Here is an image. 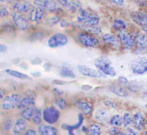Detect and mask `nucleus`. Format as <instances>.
<instances>
[{
    "mask_svg": "<svg viewBox=\"0 0 147 135\" xmlns=\"http://www.w3.org/2000/svg\"><path fill=\"white\" fill-rule=\"evenodd\" d=\"M35 104V98L32 95H27L24 97H22L21 100L19 102L17 108L19 110H23L24 108L33 106Z\"/></svg>",
    "mask_w": 147,
    "mask_h": 135,
    "instance_id": "obj_20",
    "label": "nucleus"
},
{
    "mask_svg": "<svg viewBox=\"0 0 147 135\" xmlns=\"http://www.w3.org/2000/svg\"><path fill=\"white\" fill-rule=\"evenodd\" d=\"M60 21V18L57 16H53V17H47L45 19V24L49 27H53Z\"/></svg>",
    "mask_w": 147,
    "mask_h": 135,
    "instance_id": "obj_34",
    "label": "nucleus"
},
{
    "mask_svg": "<svg viewBox=\"0 0 147 135\" xmlns=\"http://www.w3.org/2000/svg\"><path fill=\"white\" fill-rule=\"evenodd\" d=\"M31 75L33 76V77H40V76H41V73L38 72H36L32 73Z\"/></svg>",
    "mask_w": 147,
    "mask_h": 135,
    "instance_id": "obj_49",
    "label": "nucleus"
},
{
    "mask_svg": "<svg viewBox=\"0 0 147 135\" xmlns=\"http://www.w3.org/2000/svg\"><path fill=\"white\" fill-rule=\"evenodd\" d=\"M109 91L113 92L116 95L121 97H126L130 95L127 87H125L119 84H112L108 87Z\"/></svg>",
    "mask_w": 147,
    "mask_h": 135,
    "instance_id": "obj_15",
    "label": "nucleus"
},
{
    "mask_svg": "<svg viewBox=\"0 0 147 135\" xmlns=\"http://www.w3.org/2000/svg\"><path fill=\"white\" fill-rule=\"evenodd\" d=\"M125 86H126V87H127L128 90L134 92H139L142 90V84L136 81H129L125 84Z\"/></svg>",
    "mask_w": 147,
    "mask_h": 135,
    "instance_id": "obj_29",
    "label": "nucleus"
},
{
    "mask_svg": "<svg viewBox=\"0 0 147 135\" xmlns=\"http://www.w3.org/2000/svg\"><path fill=\"white\" fill-rule=\"evenodd\" d=\"M60 75L64 78H70L75 79L76 78V74L73 72V70L70 67L67 66L63 65L60 70Z\"/></svg>",
    "mask_w": 147,
    "mask_h": 135,
    "instance_id": "obj_28",
    "label": "nucleus"
},
{
    "mask_svg": "<svg viewBox=\"0 0 147 135\" xmlns=\"http://www.w3.org/2000/svg\"><path fill=\"white\" fill-rule=\"evenodd\" d=\"M117 134H126V133L123 132H121V131H119V132H118Z\"/></svg>",
    "mask_w": 147,
    "mask_h": 135,
    "instance_id": "obj_52",
    "label": "nucleus"
},
{
    "mask_svg": "<svg viewBox=\"0 0 147 135\" xmlns=\"http://www.w3.org/2000/svg\"><path fill=\"white\" fill-rule=\"evenodd\" d=\"M94 119L97 122L100 124H106L109 122V114L106 109L99 108L96 110L94 113Z\"/></svg>",
    "mask_w": 147,
    "mask_h": 135,
    "instance_id": "obj_17",
    "label": "nucleus"
},
{
    "mask_svg": "<svg viewBox=\"0 0 147 135\" xmlns=\"http://www.w3.org/2000/svg\"><path fill=\"white\" fill-rule=\"evenodd\" d=\"M26 120L24 119L19 118L16 120L15 123L14 124V128H13V132L14 134H20L23 132H25L26 130Z\"/></svg>",
    "mask_w": 147,
    "mask_h": 135,
    "instance_id": "obj_23",
    "label": "nucleus"
},
{
    "mask_svg": "<svg viewBox=\"0 0 147 135\" xmlns=\"http://www.w3.org/2000/svg\"><path fill=\"white\" fill-rule=\"evenodd\" d=\"M76 105L78 106V107L84 114H87V115L90 114V113L92 112V111H93V107H92L91 104H90V103L87 102H76Z\"/></svg>",
    "mask_w": 147,
    "mask_h": 135,
    "instance_id": "obj_27",
    "label": "nucleus"
},
{
    "mask_svg": "<svg viewBox=\"0 0 147 135\" xmlns=\"http://www.w3.org/2000/svg\"><path fill=\"white\" fill-rule=\"evenodd\" d=\"M144 96H145V97H146V98H147V92H145V93H144Z\"/></svg>",
    "mask_w": 147,
    "mask_h": 135,
    "instance_id": "obj_54",
    "label": "nucleus"
},
{
    "mask_svg": "<svg viewBox=\"0 0 147 135\" xmlns=\"http://www.w3.org/2000/svg\"><path fill=\"white\" fill-rule=\"evenodd\" d=\"M118 37L121 41L122 47L125 50H130L135 46L136 35H134L132 33L125 31L124 30L119 31Z\"/></svg>",
    "mask_w": 147,
    "mask_h": 135,
    "instance_id": "obj_4",
    "label": "nucleus"
},
{
    "mask_svg": "<svg viewBox=\"0 0 147 135\" xmlns=\"http://www.w3.org/2000/svg\"><path fill=\"white\" fill-rule=\"evenodd\" d=\"M145 124H146V125L147 126V120H146V123H145Z\"/></svg>",
    "mask_w": 147,
    "mask_h": 135,
    "instance_id": "obj_55",
    "label": "nucleus"
},
{
    "mask_svg": "<svg viewBox=\"0 0 147 135\" xmlns=\"http://www.w3.org/2000/svg\"><path fill=\"white\" fill-rule=\"evenodd\" d=\"M119 131H120V130H119V128H117V127H115V126H114V127L111 128V130L110 132L112 134H117L118 132H119Z\"/></svg>",
    "mask_w": 147,
    "mask_h": 135,
    "instance_id": "obj_44",
    "label": "nucleus"
},
{
    "mask_svg": "<svg viewBox=\"0 0 147 135\" xmlns=\"http://www.w3.org/2000/svg\"><path fill=\"white\" fill-rule=\"evenodd\" d=\"M45 16V10L40 7H36L29 11L28 19L30 21L34 23L41 22Z\"/></svg>",
    "mask_w": 147,
    "mask_h": 135,
    "instance_id": "obj_13",
    "label": "nucleus"
},
{
    "mask_svg": "<svg viewBox=\"0 0 147 135\" xmlns=\"http://www.w3.org/2000/svg\"><path fill=\"white\" fill-rule=\"evenodd\" d=\"M32 123L35 125H39L42 122V113H41V110H40L39 108H36L35 112L34 113V115H33L32 118L31 120Z\"/></svg>",
    "mask_w": 147,
    "mask_h": 135,
    "instance_id": "obj_33",
    "label": "nucleus"
},
{
    "mask_svg": "<svg viewBox=\"0 0 147 135\" xmlns=\"http://www.w3.org/2000/svg\"><path fill=\"white\" fill-rule=\"evenodd\" d=\"M78 11V15L77 17L78 22L91 25H98L100 18L97 14L83 8H80Z\"/></svg>",
    "mask_w": 147,
    "mask_h": 135,
    "instance_id": "obj_2",
    "label": "nucleus"
},
{
    "mask_svg": "<svg viewBox=\"0 0 147 135\" xmlns=\"http://www.w3.org/2000/svg\"><path fill=\"white\" fill-rule=\"evenodd\" d=\"M21 99V95L19 94H11L10 95L6 96L2 100L1 109L4 111L13 110L17 107Z\"/></svg>",
    "mask_w": 147,
    "mask_h": 135,
    "instance_id": "obj_7",
    "label": "nucleus"
},
{
    "mask_svg": "<svg viewBox=\"0 0 147 135\" xmlns=\"http://www.w3.org/2000/svg\"><path fill=\"white\" fill-rule=\"evenodd\" d=\"M127 133L128 134H137V132H136L134 129H131V128L127 129Z\"/></svg>",
    "mask_w": 147,
    "mask_h": 135,
    "instance_id": "obj_47",
    "label": "nucleus"
},
{
    "mask_svg": "<svg viewBox=\"0 0 147 135\" xmlns=\"http://www.w3.org/2000/svg\"><path fill=\"white\" fill-rule=\"evenodd\" d=\"M109 1H111L113 4H116V5H119V6L123 5V3H124V0H109Z\"/></svg>",
    "mask_w": 147,
    "mask_h": 135,
    "instance_id": "obj_41",
    "label": "nucleus"
},
{
    "mask_svg": "<svg viewBox=\"0 0 147 135\" xmlns=\"http://www.w3.org/2000/svg\"><path fill=\"white\" fill-rule=\"evenodd\" d=\"M94 64L101 72L110 77H115L116 75V70L112 66L110 59L107 57L102 56L96 59Z\"/></svg>",
    "mask_w": 147,
    "mask_h": 135,
    "instance_id": "obj_1",
    "label": "nucleus"
},
{
    "mask_svg": "<svg viewBox=\"0 0 147 135\" xmlns=\"http://www.w3.org/2000/svg\"><path fill=\"white\" fill-rule=\"evenodd\" d=\"M13 120L11 119H7L3 124V130L5 132H8L12 128Z\"/></svg>",
    "mask_w": 147,
    "mask_h": 135,
    "instance_id": "obj_38",
    "label": "nucleus"
},
{
    "mask_svg": "<svg viewBox=\"0 0 147 135\" xmlns=\"http://www.w3.org/2000/svg\"><path fill=\"white\" fill-rule=\"evenodd\" d=\"M77 27L83 29V31H88L90 34H96V35L101 34L102 32L101 28L98 25H91V24H86L78 22L77 24Z\"/></svg>",
    "mask_w": 147,
    "mask_h": 135,
    "instance_id": "obj_18",
    "label": "nucleus"
},
{
    "mask_svg": "<svg viewBox=\"0 0 147 135\" xmlns=\"http://www.w3.org/2000/svg\"><path fill=\"white\" fill-rule=\"evenodd\" d=\"M24 134L26 135H28V134H30V135H34V134H36V131L34 130H32V129H30V130H27V131L24 132Z\"/></svg>",
    "mask_w": 147,
    "mask_h": 135,
    "instance_id": "obj_45",
    "label": "nucleus"
},
{
    "mask_svg": "<svg viewBox=\"0 0 147 135\" xmlns=\"http://www.w3.org/2000/svg\"><path fill=\"white\" fill-rule=\"evenodd\" d=\"M68 41V38L66 35L62 33H56L53 34L47 41V44L50 48H57V47L65 46Z\"/></svg>",
    "mask_w": 147,
    "mask_h": 135,
    "instance_id": "obj_8",
    "label": "nucleus"
},
{
    "mask_svg": "<svg viewBox=\"0 0 147 135\" xmlns=\"http://www.w3.org/2000/svg\"><path fill=\"white\" fill-rule=\"evenodd\" d=\"M78 122L77 124H76V125H73V126H69L67 125V124H62V128L63 129V130H66L68 131V133L70 134H73V131H74L75 130H77L78 128H79V127L81 126L82 123H83V116L82 114H80L78 115Z\"/></svg>",
    "mask_w": 147,
    "mask_h": 135,
    "instance_id": "obj_26",
    "label": "nucleus"
},
{
    "mask_svg": "<svg viewBox=\"0 0 147 135\" xmlns=\"http://www.w3.org/2000/svg\"><path fill=\"white\" fill-rule=\"evenodd\" d=\"M55 105L60 110H65V109L67 107V104L66 100L63 98H60V97H59V98H57L55 100Z\"/></svg>",
    "mask_w": 147,
    "mask_h": 135,
    "instance_id": "obj_36",
    "label": "nucleus"
},
{
    "mask_svg": "<svg viewBox=\"0 0 147 135\" xmlns=\"http://www.w3.org/2000/svg\"><path fill=\"white\" fill-rule=\"evenodd\" d=\"M9 0H0V1H1V3H4V2H7V1H9Z\"/></svg>",
    "mask_w": 147,
    "mask_h": 135,
    "instance_id": "obj_53",
    "label": "nucleus"
},
{
    "mask_svg": "<svg viewBox=\"0 0 147 135\" xmlns=\"http://www.w3.org/2000/svg\"><path fill=\"white\" fill-rule=\"evenodd\" d=\"M11 19H12L13 23H14V26L17 27L18 29L21 30V31H24V30L27 29L30 25V22H29V19H27L24 15L20 14V12H12L11 14Z\"/></svg>",
    "mask_w": 147,
    "mask_h": 135,
    "instance_id": "obj_9",
    "label": "nucleus"
},
{
    "mask_svg": "<svg viewBox=\"0 0 147 135\" xmlns=\"http://www.w3.org/2000/svg\"><path fill=\"white\" fill-rule=\"evenodd\" d=\"M129 70L134 74H147V59L144 57L134 59L129 63Z\"/></svg>",
    "mask_w": 147,
    "mask_h": 135,
    "instance_id": "obj_3",
    "label": "nucleus"
},
{
    "mask_svg": "<svg viewBox=\"0 0 147 135\" xmlns=\"http://www.w3.org/2000/svg\"><path fill=\"white\" fill-rule=\"evenodd\" d=\"M6 73H7L8 74H9L11 77H16V78L20 79V80H31V78L29 77L28 75L25 74H23V73L20 72H17L16 70H5Z\"/></svg>",
    "mask_w": 147,
    "mask_h": 135,
    "instance_id": "obj_31",
    "label": "nucleus"
},
{
    "mask_svg": "<svg viewBox=\"0 0 147 135\" xmlns=\"http://www.w3.org/2000/svg\"><path fill=\"white\" fill-rule=\"evenodd\" d=\"M78 70L80 74L87 77H93V78H102L104 77V74L101 72H99L94 69L90 68L85 65H78Z\"/></svg>",
    "mask_w": 147,
    "mask_h": 135,
    "instance_id": "obj_14",
    "label": "nucleus"
},
{
    "mask_svg": "<svg viewBox=\"0 0 147 135\" xmlns=\"http://www.w3.org/2000/svg\"><path fill=\"white\" fill-rule=\"evenodd\" d=\"M36 108L37 107L34 105H33L27 107V108L23 109V110H22L21 112H20V116L23 119H24L26 121L31 122L32 118L34 112L36 110Z\"/></svg>",
    "mask_w": 147,
    "mask_h": 135,
    "instance_id": "obj_24",
    "label": "nucleus"
},
{
    "mask_svg": "<svg viewBox=\"0 0 147 135\" xmlns=\"http://www.w3.org/2000/svg\"><path fill=\"white\" fill-rule=\"evenodd\" d=\"M92 87H90V86H83V87H82V89H83V90H85V91H86V90H90V89H91Z\"/></svg>",
    "mask_w": 147,
    "mask_h": 135,
    "instance_id": "obj_50",
    "label": "nucleus"
},
{
    "mask_svg": "<svg viewBox=\"0 0 147 135\" xmlns=\"http://www.w3.org/2000/svg\"><path fill=\"white\" fill-rule=\"evenodd\" d=\"M60 112L55 106H50L45 109L42 112V118L46 123L54 124L58 121Z\"/></svg>",
    "mask_w": 147,
    "mask_h": 135,
    "instance_id": "obj_6",
    "label": "nucleus"
},
{
    "mask_svg": "<svg viewBox=\"0 0 147 135\" xmlns=\"http://www.w3.org/2000/svg\"><path fill=\"white\" fill-rule=\"evenodd\" d=\"M131 18L134 21L142 27L145 31L147 29V12L146 11H134L131 14Z\"/></svg>",
    "mask_w": 147,
    "mask_h": 135,
    "instance_id": "obj_12",
    "label": "nucleus"
},
{
    "mask_svg": "<svg viewBox=\"0 0 147 135\" xmlns=\"http://www.w3.org/2000/svg\"><path fill=\"white\" fill-rule=\"evenodd\" d=\"M53 93H54V94L57 96H61L63 94V92L61 91V90H58V89H57V88L53 89Z\"/></svg>",
    "mask_w": 147,
    "mask_h": 135,
    "instance_id": "obj_43",
    "label": "nucleus"
},
{
    "mask_svg": "<svg viewBox=\"0 0 147 135\" xmlns=\"http://www.w3.org/2000/svg\"><path fill=\"white\" fill-rule=\"evenodd\" d=\"M109 123L113 127H121L123 124V117L119 114H115L110 119Z\"/></svg>",
    "mask_w": 147,
    "mask_h": 135,
    "instance_id": "obj_32",
    "label": "nucleus"
},
{
    "mask_svg": "<svg viewBox=\"0 0 147 135\" xmlns=\"http://www.w3.org/2000/svg\"><path fill=\"white\" fill-rule=\"evenodd\" d=\"M134 122V117L131 115L130 113L126 112L123 116V125L125 128L129 127Z\"/></svg>",
    "mask_w": 147,
    "mask_h": 135,
    "instance_id": "obj_35",
    "label": "nucleus"
},
{
    "mask_svg": "<svg viewBox=\"0 0 147 135\" xmlns=\"http://www.w3.org/2000/svg\"><path fill=\"white\" fill-rule=\"evenodd\" d=\"M65 82L60 81V80H55V81H53V84H60V85H63V84H65Z\"/></svg>",
    "mask_w": 147,
    "mask_h": 135,
    "instance_id": "obj_48",
    "label": "nucleus"
},
{
    "mask_svg": "<svg viewBox=\"0 0 147 135\" xmlns=\"http://www.w3.org/2000/svg\"><path fill=\"white\" fill-rule=\"evenodd\" d=\"M145 134H146V135H147V130H146V132H145Z\"/></svg>",
    "mask_w": 147,
    "mask_h": 135,
    "instance_id": "obj_56",
    "label": "nucleus"
},
{
    "mask_svg": "<svg viewBox=\"0 0 147 135\" xmlns=\"http://www.w3.org/2000/svg\"><path fill=\"white\" fill-rule=\"evenodd\" d=\"M7 46L4 45V44H1L0 45V52L1 53H4L7 51Z\"/></svg>",
    "mask_w": 147,
    "mask_h": 135,
    "instance_id": "obj_46",
    "label": "nucleus"
},
{
    "mask_svg": "<svg viewBox=\"0 0 147 135\" xmlns=\"http://www.w3.org/2000/svg\"><path fill=\"white\" fill-rule=\"evenodd\" d=\"M136 49L134 53H144L147 51V35L144 33H139L136 35Z\"/></svg>",
    "mask_w": 147,
    "mask_h": 135,
    "instance_id": "obj_10",
    "label": "nucleus"
},
{
    "mask_svg": "<svg viewBox=\"0 0 147 135\" xmlns=\"http://www.w3.org/2000/svg\"><path fill=\"white\" fill-rule=\"evenodd\" d=\"M118 80H119V82L121 83V84H124V85L128 82H129V80H128L127 79L124 77H119Z\"/></svg>",
    "mask_w": 147,
    "mask_h": 135,
    "instance_id": "obj_42",
    "label": "nucleus"
},
{
    "mask_svg": "<svg viewBox=\"0 0 147 135\" xmlns=\"http://www.w3.org/2000/svg\"><path fill=\"white\" fill-rule=\"evenodd\" d=\"M103 42L113 49H119L121 47V41L119 37L111 34H104L102 36Z\"/></svg>",
    "mask_w": 147,
    "mask_h": 135,
    "instance_id": "obj_16",
    "label": "nucleus"
},
{
    "mask_svg": "<svg viewBox=\"0 0 147 135\" xmlns=\"http://www.w3.org/2000/svg\"><path fill=\"white\" fill-rule=\"evenodd\" d=\"M104 104L107 107H111V108H116V104L113 102L110 101V100H106L104 102Z\"/></svg>",
    "mask_w": 147,
    "mask_h": 135,
    "instance_id": "obj_40",
    "label": "nucleus"
},
{
    "mask_svg": "<svg viewBox=\"0 0 147 135\" xmlns=\"http://www.w3.org/2000/svg\"><path fill=\"white\" fill-rule=\"evenodd\" d=\"M55 1L56 3L60 4V6L67 8L70 11H73V12H75V11H78L81 8L80 4H78L77 2H75V1H70V0H55Z\"/></svg>",
    "mask_w": 147,
    "mask_h": 135,
    "instance_id": "obj_19",
    "label": "nucleus"
},
{
    "mask_svg": "<svg viewBox=\"0 0 147 135\" xmlns=\"http://www.w3.org/2000/svg\"><path fill=\"white\" fill-rule=\"evenodd\" d=\"M13 8L20 13L29 12L32 9L31 5L25 1H17L13 4Z\"/></svg>",
    "mask_w": 147,
    "mask_h": 135,
    "instance_id": "obj_25",
    "label": "nucleus"
},
{
    "mask_svg": "<svg viewBox=\"0 0 147 135\" xmlns=\"http://www.w3.org/2000/svg\"><path fill=\"white\" fill-rule=\"evenodd\" d=\"M112 27L116 30L121 31V30H124L125 29H126L127 24L124 20L121 19H116L113 20Z\"/></svg>",
    "mask_w": 147,
    "mask_h": 135,
    "instance_id": "obj_30",
    "label": "nucleus"
},
{
    "mask_svg": "<svg viewBox=\"0 0 147 135\" xmlns=\"http://www.w3.org/2000/svg\"><path fill=\"white\" fill-rule=\"evenodd\" d=\"M4 92H4L3 89H1V93H0V94H1V100H2L3 99H4Z\"/></svg>",
    "mask_w": 147,
    "mask_h": 135,
    "instance_id": "obj_51",
    "label": "nucleus"
},
{
    "mask_svg": "<svg viewBox=\"0 0 147 135\" xmlns=\"http://www.w3.org/2000/svg\"><path fill=\"white\" fill-rule=\"evenodd\" d=\"M9 11L8 9L6 8V7H4V6H1V7H0V17H1V18L7 17Z\"/></svg>",
    "mask_w": 147,
    "mask_h": 135,
    "instance_id": "obj_39",
    "label": "nucleus"
},
{
    "mask_svg": "<svg viewBox=\"0 0 147 135\" xmlns=\"http://www.w3.org/2000/svg\"><path fill=\"white\" fill-rule=\"evenodd\" d=\"M89 133L93 135L100 134V127L98 124H91L90 128H89Z\"/></svg>",
    "mask_w": 147,
    "mask_h": 135,
    "instance_id": "obj_37",
    "label": "nucleus"
},
{
    "mask_svg": "<svg viewBox=\"0 0 147 135\" xmlns=\"http://www.w3.org/2000/svg\"><path fill=\"white\" fill-rule=\"evenodd\" d=\"M134 125L135 128L138 130H142L144 128L145 122V117L141 112H138L134 115Z\"/></svg>",
    "mask_w": 147,
    "mask_h": 135,
    "instance_id": "obj_21",
    "label": "nucleus"
},
{
    "mask_svg": "<svg viewBox=\"0 0 147 135\" xmlns=\"http://www.w3.org/2000/svg\"><path fill=\"white\" fill-rule=\"evenodd\" d=\"M38 133L42 135H55L57 134V130L55 127L50 125H45V124H39L38 125Z\"/></svg>",
    "mask_w": 147,
    "mask_h": 135,
    "instance_id": "obj_22",
    "label": "nucleus"
},
{
    "mask_svg": "<svg viewBox=\"0 0 147 135\" xmlns=\"http://www.w3.org/2000/svg\"><path fill=\"white\" fill-rule=\"evenodd\" d=\"M79 42L87 47H96L99 44V40L88 31H81L77 35Z\"/></svg>",
    "mask_w": 147,
    "mask_h": 135,
    "instance_id": "obj_5",
    "label": "nucleus"
},
{
    "mask_svg": "<svg viewBox=\"0 0 147 135\" xmlns=\"http://www.w3.org/2000/svg\"><path fill=\"white\" fill-rule=\"evenodd\" d=\"M34 5L51 12H57L58 10H60L56 2L52 0H34Z\"/></svg>",
    "mask_w": 147,
    "mask_h": 135,
    "instance_id": "obj_11",
    "label": "nucleus"
}]
</instances>
